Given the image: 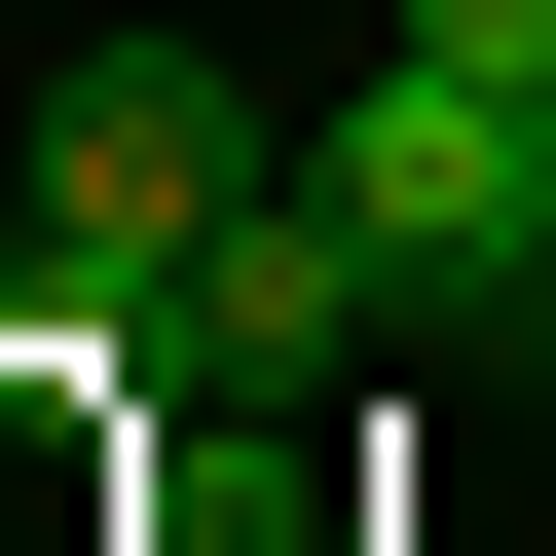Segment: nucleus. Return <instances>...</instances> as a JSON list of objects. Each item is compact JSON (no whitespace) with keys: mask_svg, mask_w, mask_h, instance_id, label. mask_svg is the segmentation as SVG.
<instances>
[{"mask_svg":"<svg viewBox=\"0 0 556 556\" xmlns=\"http://www.w3.org/2000/svg\"><path fill=\"white\" fill-rule=\"evenodd\" d=\"M371 334H408V260L334 223V149H298V186H260V223L186 260V371H371Z\"/></svg>","mask_w":556,"mask_h":556,"instance_id":"7ed1b4c3","label":"nucleus"},{"mask_svg":"<svg viewBox=\"0 0 556 556\" xmlns=\"http://www.w3.org/2000/svg\"><path fill=\"white\" fill-rule=\"evenodd\" d=\"M38 298H75V260H38V149H0V334H38Z\"/></svg>","mask_w":556,"mask_h":556,"instance_id":"39448f33","label":"nucleus"},{"mask_svg":"<svg viewBox=\"0 0 556 556\" xmlns=\"http://www.w3.org/2000/svg\"><path fill=\"white\" fill-rule=\"evenodd\" d=\"M334 223H371V260H408V298H556V112H519V75H445V38H408V75H371V112H334Z\"/></svg>","mask_w":556,"mask_h":556,"instance_id":"f03ea898","label":"nucleus"},{"mask_svg":"<svg viewBox=\"0 0 556 556\" xmlns=\"http://www.w3.org/2000/svg\"><path fill=\"white\" fill-rule=\"evenodd\" d=\"M408 38H445V75H519V112H556V0H408Z\"/></svg>","mask_w":556,"mask_h":556,"instance_id":"20e7f679","label":"nucleus"},{"mask_svg":"<svg viewBox=\"0 0 556 556\" xmlns=\"http://www.w3.org/2000/svg\"><path fill=\"white\" fill-rule=\"evenodd\" d=\"M260 186H298V149H260V75H186V38H112V75L38 112V260H75V298H149V334H186V260H223Z\"/></svg>","mask_w":556,"mask_h":556,"instance_id":"f257e3e1","label":"nucleus"}]
</instances>
